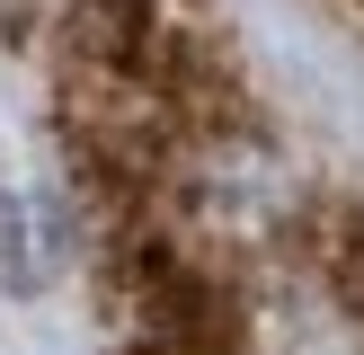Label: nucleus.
<instances>
[{
	"instance_id": "1",
	"label": "nucleus",
	"mask_w": 364,
	"mask_h": 355,
	"mask_svg": "<svg viewBox=\"0 0 364 355\" xmlns=\"http://www.w3.org/2000/svg\"><path fill=\"white\" fill-rule=\"evenodd\" d=\"M0 275H9V293H36V284L53 275V258H45V222H36L27 204L0 213Z\"/></svg>"
}]
</instances>
